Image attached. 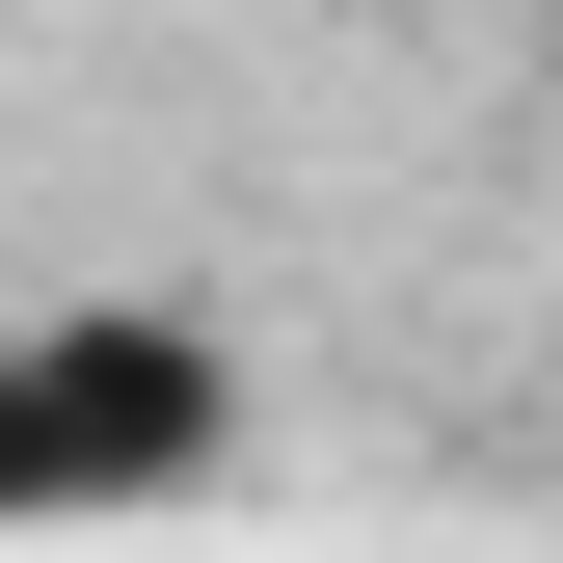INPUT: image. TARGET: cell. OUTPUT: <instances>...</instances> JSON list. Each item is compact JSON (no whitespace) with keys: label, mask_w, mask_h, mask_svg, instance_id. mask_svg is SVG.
Instances as JSON below:
<instances>
[{"label":"cell","mask_w":563,"mask_h":563,"mask_svg":"<svg viewBox=\"0 0 563 563\" xmlns=\"http://www.w3.org/2000/svg\"><path fill=\"white\" fill-rule=\"evenodd\" d=\"M242 456V349L188 296H54L0 322V537H108V510H188Z\"/></svg>","instance_id":"6da1fadb"}]
</instances>
